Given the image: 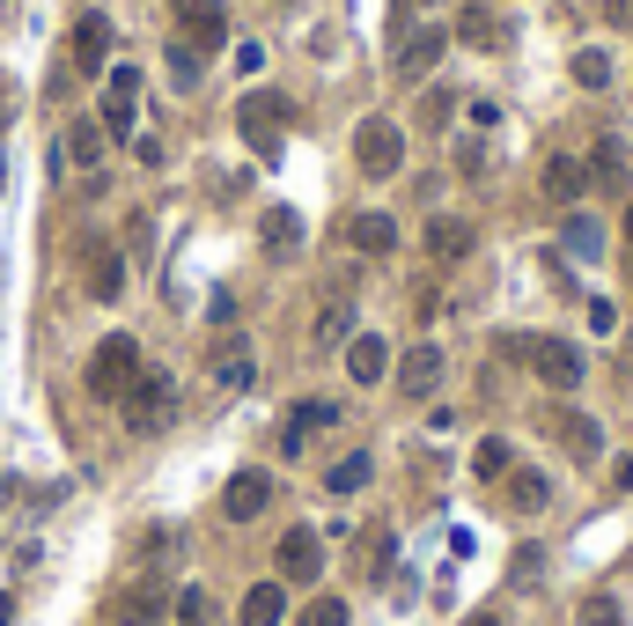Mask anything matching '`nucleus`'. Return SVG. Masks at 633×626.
Here are the masks:
<instances>
[{
  "instance_id": "obj_33",
  "label": "nucleus",
  "mask_w": 633,
  "mask_h": 626,
  "mask_svg": "<svg viewBox=\"0 0 633 626\" xmlns=\"http://www.w3.org/2000/svg\"><path fill=\"white\" fill-rule=\"evenodd\" d=\"M170 81H177V89H199V52L185 45V37L170 45Z\"/></svg>"
},
{
  "instance_id": "obj_20",
  "label": "nucleus",
  "mask_w": 633,
  "mask_h": 626,
  "mask_svg": "<svg viewBox=\"0 0 633 626\" xmlns=\"http://www.w3.org/2000/svg\"><path fill=\"white\" fill-rule=\"evenodd\" d=\"M346 237H354V251H368V259H390V251H398V221L390 215H354Z\"/></svg>"
},
{
  "instance_id": "obj_43",
  "label": "nucleus",
  "mask_w": 633,
  "mask_h": 626,
  "mask_svg": "<svg viewBox=\"0 0 633 626\" xmlns=\"http://www.w3.org/2000/svg\"><path fill=\"white\" fill-rule=\"evenodd\" d=\"M8 619H15V597H0V626H8Z\"/></svg>"
},
{
  "instance_id": "obj_31",
  "label": "nucleus",
  "mask_w": 633,
  "mask_h": 626,
  "mask_svg": "<svg viewBox=\"0 0 633 626\" xmlns=\"http://www.w3.org/2000/svg\"><path fill=\"white\" fill-rule=\"evenodd\" d=\"M575 81L582 89H611V59L604 52H575Z\"/></svg>"
},
{
  "instance_id": "obj_41",
  "label": "nucleus",
  "mask_w": 633,
  "mask_h": 626,
  "mask_svg": "<svg viewBox=\"0 0 633 626\" xmlns=\"http://www.w3.org/2000/svg\"><path fill=\"white\" fill-rule=\"evenodd\" d=\"M611 486H619V494H633V458H619V464H611Z\"/></svg>"
},
{
  "instance_id": "obj_17",
  "label": "nucleus",
  "mask_w": 633,
  "mask_h": 626,
  "mask_svg": "<svg viewBox=\"0 0 633 626\" xmlns=\"http://www.w3.org/2000/svg\"><path fill=\"white\" fill-rule=\"evenodd\" d=\"M111 612H119V626H155L163 612H170V590H163V582H133Z\"/></svg>"
},
{
  "instance_id": "obj_19",
  "label": "nucleus",
  "mask_w": 633,
  "mask_h": 626,
  "mask_svg": "<svg viewBox=\"0 0 633 626\" xmlns=\"http://www.w3.org/2000/svg\"><path fill=\"white\" fill-rule=\"evenodd\" d=\"M553 435H560L575 458H604V428H597L589 413H553Z\"/></svg>"
},
{
  "instance_id": "obj_37",
  "label": "nucleus",
  "mask_w": 633,
  "mask_h": 626,
  "mask_svg": "<svg viewBox=\"0 0 633 626\" xmlns=\"http://www.w3.org/2000/svg\"><path fill=\"white\" fill-rule=\"evenodd\" d=\"M582 626H619V597H604V590L582 597Z\"/></svg>"
},
{
  "instance_id": "obj_16",
  "label": "nucleus",
  "mask_w": 633,
  "mask_h": 626,
  "mask_svg": "<svg viewBox=\"0 0 633 626\" xmlns=\"http://www.w3.org/2000/svg\"><path fill=\"white\" fill-rule=\"evenodd\" d=\"M332 420H340V406H332V398H302V406H288V428H280V450H302V442H310L316 428H332Z\"/></svg>"
},
{
  "instance_id": "obj_28",
  "label": "nucleus",
  "mask_w": 633,
  "mask_h": 626,
  "mask_svg": "<svg viewBox=\"0 0 633 626\" xmlns=\"http://www.w3.org/2000/svg\"><path fill=\"white\" fill-rule=\"evenodd\" d=\"M471 472H479V480H509V472H515V450L501 442V435H487V442L471 450Z\"/></svg>"
},
{
  "instance_id": "obj_35",
  "label": "nucleus",
  "mask_w": 633,
  "mask_h": 626,
  "mask_svg": "<svg viewBox=\"0 0 633 626\" xmlns=\"http://www.w3.org/2000/svg\"><path fill=\"white\" fill-rule=\"evenodd\" d=\"M295 626H346V597H316Z\"/></svg>"
},
{
  "instance_id": "obj_39",
  "label": "nucleus",
  "mask_w": 633,
  "mask_h": 626,
  "mask_svg": "<svg viewBox=\"0 0 633 626\" xmlns=\"http://www.w3.org/2000/svg\"><path fill=\"white\" fill-rule=\"evenodd\" d=\"M589 332H597V339L619 332V303H604V295H597V303H589Z\"/></svg>"
},
{
  "instance_id": "obj_14",
  "label": "nucleus",
  "mask_w": 633,
  "mask_h": 626,
  "mask_svg": "<svg viewBox=\"0 0 633 626\" xmlns=\"http://www.w3.org/2000/svg\"><path fill=\"white\" fill-rule=\"evenodd\" d=\"M288 619V582H251L236 604V626H280Z\"/></svg>"
},
{
  "instance_id": "obj_8",
  "label": "nucleus",
  "mask_w": 633,
  "mask_h": 626,
  "mask_svg": "<svg viewBox=\"0 0 633 626\" xmlns=\"http://www.w3.org/2000/svg\"><path fill=\"white\" fill-rule=\"evenodd\" d=\"M266 508H273V480L266 472H236V480L221 486V516H229V524H258Z\"/></svg>"
},
{
  "instance_id": "obj_13",
  "label": "nucleus",
  "mask_w": 633,
  "mask_h": 626,
  "mask_svg": "<svg viewBox=\"0 0 633 626\" xmlns=\"http://www.w3.org/2000/svg\"><path fill=\"white\" fill-rule=\"evenodd\" d=\"M537 185H545V199H553V207H575V199L589 193V163H582V155H553Z\"/></svg>"
},
{
  "instance_id": "obj_5",
  "label": "nucleus",
  "mask_w": 633,
  "mask_h": 626,
  "mask_svg": "<svg viewBox=\"0 0 633 626\" xmlns=\"http://www.w3.org/2000/svg\"><path fill=\"white\" fill-rule=\"evenodd\" d=\"M354 163H362L368 177L406 169V125L398 119H362V133H354Z\"/></svg>"
},
{
  "instance_id": "obj_22",
  "label": "nucleus",
  "mask_w": 633,
  "mask_h": 626,
  "mask_svg": "<svg viewBox=\"0 0 633 626\" xmlns=\"http://www.w3.org/2000/svg\"><path fill=\"white\" fill-rule=\"evenodd\" d=\"M442 384V347H413L406 354V398H427Z\"/></svg>"
},
{
  "instance_id": "obj_2",
  "label": "nucleus",
  "mask_w": 633,
  "mask_h": 626,
  "mask_svg": "<svg viewBox=\"0 0 633 626\" xmlns=\"http://www.w3.org/2000/svg\"><path fill=\"white\" fill-rule=\"evenodd\" d=\"M288 119H295V103L280 97V89H251V97L236 103V133H244L251 155H266V163L280 155V125Z\"/></svg>"
},
{
  "instance_id": "obj_6",
  "label": "nucleus",
  "mask_w": 633,
  "mask_h": 626,
  "mask_svg": "<svg viewBox=\"0 0 633 626\" xmlns=\"http://www.w3.org/2000/svg\"><path fill=\"white\" fill-rule=\"evenodd\" d=\"M141 119V67H103V133H133Z\"/></svg>"
},
{
  "instance_id": "obj_1",
  "label": "nucleus",
  "mask_w": 633,
  "mask_h": 626,
  "mask_svg": "<svg viewBox=\"0 0 633 626\" xmlns=\"http://www.w3.org/2000/svg\"><path fill=\"white\" fill-rule=\"evenodd\" d=\"M509 354L523 369H531L537 384L545 391H582V347H575V339H553V332H523V339H509Z\"/></svg>"
},
{
  "instance_id": "obj_42",
  "label": "nucleus",
  "mask_w": 633,
  "mask_h": 626,
  "mask_svg": "<svg viewBox=\"0 0 633 626\" xmlns=\"http://www.w3.org/2000/svg\"><path fill=\"white\" fill-rule=\"evenodd\" d=\"M464 626H501V612H471V619H464Z\"/></svg>"
},
{
  "instance_id": "obj_44",
  "label": "nucleus",
  "mask_w": 633,
  "mask_h": 626,
  "mask_svg": "<svg viewBox=\"0 0 633 626\" xmlns=\"http://www.w3.org/2000/svg\"><path fill=\"white\" fill-rule=\"evenodd\" d=\"M626 237H633V207H626Z\"/></svg>"
},
{
  "instance_id": "obj_38",
  "label": "nucleus",
  "mask_w": 633,
  "mask_h": 626,
  "mask_svg": "<svg viewBox=\"0 0 633 626\" xmlns=\"http://www.w3.org/2000/svg\"><path fill=\"white\" fill-rule=\"evenodd\" d=\"M177 619H185V626H207V619H214V604H207V590H185V597H177Z\"/></svg>"
},
{
  "instance_id": "obj_4",
  "label": "nucleus",
  "mask_w": 633,
  "mask_h": 626,
  "mask_svg": "<svg viewBox=\"0 0 633 626\" xmlns=\"http://www.w3.org/2000/svg\"><path fill=\"white\" fill-rule=\"evenodd\" d=\"M133 376H141V339L133 332L97 339V354H89V391H97V398H125Z\"/></svg>"
},
{
  "instance_id": "obj_36",
  "label": "nucleus",
  "mask_w": 633,
  "mask_h": 626,
  "mask_svg": "<svg viewBox=\"0 0 633 626\" xmlns=\"http://www.w3.org/2000/svg\"><path fill=\"white\" fill-rule=\"evenodd\" d=\"M346 339V303H324V317H316V347H340Z\"/></svg>"
},
{
  "instance_id": "obj_25",
  "label": "nucleus",
  "mask_w": 633,
  "mask_h": 626,
  "mask_svg": "<svg viewBox=\"0 0 633 626\" xmlns=\"http://www.w3.org/2000/svg\"><path fill=\"white\" fill-rule=\"evenodd\" d=\"M368 472H376V458H368V450H346V458L324 472V486H332V494H362Z\"/></svg>"
},
{
  "instance_id": "obj_11",
  "label": "nucleus",
  "mask_w": 633,
  "mask_h": 626,
  "mask_svg": "<svg viewBox=\"0 0 633 626\" xmlns=\"http://www.w3.org/2000/svg\"><path fill=\"white\" fill-rule=\"evenodd\" d=\"M442 45H449V30H435V23L406 30V45H398V74H406V81H420V74H435Z\"/></svg>"
},
{
  "instance_id": "obj_27",
  "label": "nucleus",
  "mask_w": 633,
  "mask_h": 626,
  "mask_svg": "<svg viewBox=\"0 0 633 626\" xmlns=\"http://www.w3.org/2000/svg\"><path fill=\"white\" fill-rule=\"evenodd\" d=\"M509 502L523 508V516H537V508L553 502V480H545V472H509Z\"/></svg>"
},
{
  "instance_id": "obj_21",
  "label": "nucleus",
  "mask_w": 633,
  "mask_h": 626,
  "mask_svg": "<svg viewBox=\"0 0 633 626\" xmlns=\"http://www.w3.org/2000/svg\"><path fill=\"white\" fill-rule=\"evenodd\" d=\"M258 237H266V251L288 259L295 243H302V215H295V207H266V215H258Z\"/></svg>"
},
{
  "instance_id": "obj_32",
  "label": "nucleus",
  "mask_w": 633,
  "mask_h": 626,
  "mask_svg": "<svg viewBox=\"0 0 633 626\" xmlns=\"http://www.w3.org/2000/svg\"><path fill=\"white\" fill-rule=\"evenodd\" d=\"M362 568H368L376 582L390 575V530H368V538H362Z\"/></svg>"
},
{
  "instance_id": "obj_34",
  "label": "nucleus",
  "mask_w": 633,
  "mask_h": 626,
  "mask_svg": "<svg viewBox=\"0 0 633 626\" xmlns=\"http://www.w3.org/2000/svg\"><path fill=\"white\" fill-rule=\"evenodd\" d=\"M449 111H457V97H449V89H427V97H420V125H427V133H435V125H449Z\"/></svg>"
},
{
  "instance_id": "obj_3",
  "label": "nucleus",
  "mask_w": 633,
  "mask_h": 626,
  "mask_svg": "<svg viewBox=\"0 0 633 626\" xmlns=\"http://www.w3.org/2000/svg\"><path fill=\"white\" fill-rule=\"evenodd\" d=\"M125 428L133 435H155L163 420H170V406H177V384H170V369H141L133 384H125Z\"/></svg>"
},
{
  "instance_id": "obj_23",
  "label": "nucleus",
  "mask_w": 633,
  "mask_h": 626,
  "mask_svg": "<svg viewBox=\"0 0 633 626\" xmlns=\"http://www.w3.org/2000/svg\"><path fill=\"white\" fill-rule=\"evenodd\" d=\"M589 185H611V193L626 185V147L611 141V133H604L597 147H589Z\"/></svg>"
},
{
  "instance_id": "obj_30",
  "label": "nucleus",
  "mask_w": 633,
  "mask_h": 626,
  "mask_svg": "<svg viewBox=\"0 0 633 626\" xmlns=\"http://www.w3.org/2000/svg\"><path fill=\"white\" fill-rule=\"evenodd\" d=\"M457 37H464V45H479V52H493V45H501V23H493V15H479V8H464Z\"/></svg>"
},
{
  "instance_id": "obj_9",
  "label": "nucleus",
  "mask_w": 633,
  "mask_h": 626,
  "mask_svg": "<svg viewBox=\"0 0 633 626\" xmlns=\"http://www.w3.org/2000/svg\"><path fill=\"white\" fill-rule=\"evenodd\" d=\"M177 15H185V45H192L199 59L229 45V15H221V0H177Z\"/></svg>"
},
{
  "instance_id": "obj_18",
  "label": "nucleus",
  "mask_w": 633,
  "mask_h": 626,
  "mask_svg": "<svg viewBox=\"0 0 633 626\" xmlns=\"http://www.w3.org/2000/svg\"><path fill=\"white\" fill-rule=\"evenodd\" d=\"M427 251H435L442 265H457L464 251H471V221H464V215H435V221H427Z\"/></svg>"
},
{
  "instance_id": "obj_10",
  "label": "nucleus",
  "mask_w": 633,
  "mask_h": 626,
  "mask_svg": "<svg viewBox=\"0 0 633 626\" xmlns=\"http://www.w3.org/2000/svg\"><path fill=\"white\" fill-rule=\"evenodd\" d=\"M74 67H81V74H103V67H111V15H97V8H89V15L74 23Z\"/></svg>"
},
{
  "instance_id": "obj_15",
  "label": "nucleus",
  "mask_w": 633,
  "mask_h": 626,
  "mask_svg": "<svg viewBox=\"0 0 633 626\" xmlns=\"http://www.w3.org/2000/svg\"><path fill=\"white\" fill-rule=\"evenodd\" d=\"M81 273H89V295H97V303H119V295H125V259L111 251V243H89Z\"/></svg>"
},
{
  "instance_id": "obj_26",
  "label": "nucleus",
  "mask_w": 633,
  "mask_h": 626,
  "mask_svg": "<svg viewBox=\"0 0 633 626\" xmlns=\"http://www.w3.org/2000/svg\"><path fill=\"white\" fill-rule=\"evenodd\" d=\"M67 163H74V169H97V163H103V125H89V119L67 125Z\"/></svg>"
},
{
  "instance_id": "obj_29",
  "label": "nucleus",
  "mask_w": 633,
  "mask_h": 626,
  "mask_svg": "<svg viewBox=\"0 0 633 626\" xmlns=\"http://www.w3.org/2000/svg\"><path fill=\"white\" fill-rule=\"evenodd\" d=\"M567 251H582V259H604V221L597 215H567Z\"/></svg>"
},
{
  "instance_id": "obj_24",
  "label": "nucleus",
  "mask_w": 633,
  "mask_h": 626,
  "mask_svg": "<svg viewBox=\"0 0 633 626\" xmlns=\"http://www.w3.org/2000/svg\"><path fill=\"white\" fill-rule=\"evenodd\" d=\"M214 376H221L229 391H251V384H258V362H251V347H244V339H229V347H221Z\"/></svg>"
},
{
  "instance_id": "obj_7",
  "label": "nucleus",
  "mask_w": 633,
  "mask_h": 626,
  "mask_svg": "<svg viewBox=\"0 0 633 626\" xmlns=\"http://www.w3.org/2000/svg\"><path fill=\"white\" fill-rule=\"evenodd\" d=\"M273 568H280V582H316V575H324V538H316L310 524H295L288 538H280Z\"/></svg>"
},
{
  "instance_id": "obj_12",
  "label": "nucleus",
  "mask_w": 633,
  "mask_h": 626,
  "mask_svg": "<svg viewBox=\"0 0 633 626\" xmlns=\"http://www.w3.org/2000/svg\"><path fill=\"white\" fill-rule=\"evenodd\" d=\"M346 376H354V384H384V376H390V339L354 332V339H346Z\"/></svg>"
},
{
  "instance_id": "obj_40",
  "label": "nucleus",
  "mask_w": 633,
  "mask_h": 626,
  "mask_svg": "<svg viewBox=\"0 0 633 626\" xmlns=\"http://www.w3.org/2000/svg\"><path fill=\"white\" fill-rule=\"evenodd\" d=\"M604 23H619V30H633V0H604Z\"/></svg>"
},
{
  "instance_id": "obj_45",
  "label": "nucleus",
  "mask_w": 633,
  "mask_h": 626,
  "mask_svg": "<svg viewBox=\"0 0 633 626\" xmlns=\"http://www.w3.org/2000/svg\"><path fill=\"white\" fill-rule=\"evenodd\" d=\"M626 281H633V259H626Z\"/></svg>"
}]
</instances>
